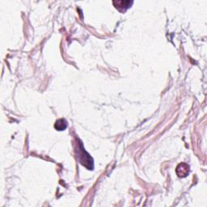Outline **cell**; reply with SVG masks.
Here are the masks:
<instances>
[{"instance_id": "cell-2", "label": "cell", "mask_w": 207, "mask_h": 207, "mask_svg": "<svg viewBox=\"0 0 207 207\" xmlns=\"http://www.w3.org/2000/svg\"><path fill=\"white\" fill-rule=\"evenodd\" d=\"M55 129H58V130H64L67 127V123H66V121L64 119H59L58 121H57L56 123H55Z\"/></svg>"}, {"instance_id": "cell-1", "label": "cell", "mask_w": 207, "mask_h": 207, "mask_svg": "<svg viewBox=\"0 0 207 207\" xmlns=\"http://www.w3.org/2000/svg\"><path fill=\"white\" fill-rule=\"evenodd\" d=\"M133 2L129 3V1H117V2H113V4L116 6V8H117L118 10L120 8H125V10H126L127 8H129V6L131 5Z\"/></svg>"}]
</instances>
